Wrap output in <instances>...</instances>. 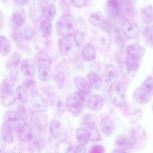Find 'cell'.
Segmentation results:
<instances>
[{"label":"cell","mask_w":153,"mask_h":153,"mask_svg":"<svg viewBox=\"0 0 153 153\" xmlns=\"http://www.w3.org/2000/svg\"><path fill=\"white\" fill-rule=\"evenodd\" d=\"M145 53V48L139 44L133 43L127 46L125 60L127 72L130 74L138 69Z\"/></svg>","instance_id":"cell-1"},{"label":"cell","mask_w":153,"mask_h":153,"mask_svg":"<svg viewBox=\"0 0 153 153\" xmlns=\"http://www.w3.org/2000/svg\"><path fill=\"white\" fill-rule=\"evenodd\" d=\"M77 23L74 16L70 14L62 15L57 22L56 28L58 34L62 37H70L76 31Z\"/></svg>","instance_id":"cell-2"},{"label":"cell","mask_w":153,"mask_h":153,"mask_svg":"<svg viewBox=\"0 0 153 153\" xmlns=\"http://www.w3.org/2000/svg\"><path fill=\"white\" fill-rule=\"evenodd\" d=\"M87 95L78 91L66 98V106L70 113L77 116L80 114L85 105Z\"/></svg>","instance_id":"cell-3"},{"label":"cell","mask_w":153,"mask_h":153,"mask_svg":"<svg viewBox=\"0 0 153 153\" xmlns=\"http://www.w3.org/2000/svg\"><path fill=\"white\" fill-rule=\"evenodd\" d=\"M109 95L111 102L116 107L121 108L125 105L126 89L121 82H114L110 85Z\"/></svg>","instance_id":"cell-4"},{"label":"cell","mask_w":153,"mask_h":153,"mask_svg":"<svg viewBox=\"0 0 153 153\" xmlns=\"http://www.w3.org/2000/svg\"><path fill=\"white\" fill-rule=\"evenodd\" d=\"M14 83L11 80L5 79L1 85L0 98L1 105L6 107L12 106L16 101L15 93L13 91Z\"/></svg>","instance_id":"cell-5"},{"label":"cell","mask_w":153,"mask_h":153,"mask_svg":"<svg viewBox=\"0 0 153 153\" xmlns=\"http://www.w3.org/2000/svg\"><path fill=\"white\" fill-rule=\"evenodd\" d=\"M121 27L123 33L127 39H135L139 34V27L137 23L133 19H127L123 20L122 23Z\"/></svg>","instance_id":"cell-6"},{"label":"cell","mask_w":153,"mask_h":153,"mask_svg":"<svg viewBox=\"0 0 153 153\" xmlns=\"http://www.w3.org/2000/svg\"><path fill=\"white\" fill-rule=\"evenodd\" d=\"M30 122L32 128L38 132H44L47 128L48 119L43 112H34L30 117Z\"/></svg>","instance_id":"cell-7"},{"label":"cell","mask_w":153,"mask_h":153,"mask_svg":"<svg viewBox=\"0 0 153 153\" xmlns=\"http://www.w3.org/2000/svg\"><path fill=\"white\" fill-rule=\"evenodd\" d=\"M137 140L135 135H120L116 137L115 143L119 148L127 150L132 149L135 146Z\"/></svg>","instance_id":"cell-8"},{"label":"cell","mask_w":153,"mask_h":153,"mask_svg":"<svg viewBox=\"0 0 153 153\" xmlns=\"http://www.w3.org/2000/svg\"><path fill=\"white\" fill-rule=\"evenodd\" d=\"M30 101L32 106L36 111L44 112L47 109L46 102L40 93L36 91L31 93Z\"/></svg>","instance_id":"cell-9"},{"label":"cell","mask_w":153,"mask_h":153,"mask_svg":"<svg viewBox=\"0 0 153 153\" xmlns=\"http://www.w3.org/2000/svg\"><path fill=\"white\" fill-rule=\"evenodd\" d=\"M17 132L18 138L20 141L29 142L32 141L33 135L32 128L26 122L22 123L16 130Z\"/></svg>","instance_id":"cell-10"},{"label":"cell","mask_w":153,"mask_h":153,"mask_svg":"<svg viewBox=\"0 0 153 153\" xmlns=\"http://www.w3.org/2000/svg\"><path fill=\"white\" fill-rule=\"evenodd\" d=\"M3 117L4 122L7 123L15 130H16L22 123L25 122L20 118L17 111H14L6 112Z\"/></svg>","instance_id":"cell-11"},{"label":"cell","mask_w":153,"mask_h":153,"mask_svg":"<svg viewBox=\"0 0 153 153\" xmlns=\"http://www.w3.org/2000/svg\"><path fill=\"white\" fill-rule=\"evenodd\" d=\"M43 10L39 0H33L29 10V15L32 21L35 23L39 22L42 17Z\"/></svg>","instance_id":"cell-12"},{"label":"cell","mask_w":153,"mask_h":153,"mask_svg":"<svg viewBox=\"0 0 153 153\" xmlns=\"http://www.w3.org/2000/svg\"><path fill=\"white\" fill-rule=\"evenodd\" d=\"M12 19L16 26L20 27L25 25L27 20L25 11L18 6L13 7L12 11Z\"/></svg>","instance_id":"cell-13"},{"label":"cell","mask_w":153,"mask_h":153,"mask_svg":"<svg viewBox=\"0 0 153 153\" xmlns=\"http://www.w3.org/2000/svg\"><path fill=\"white\" fill-rule=\"evenodd\" d=\"M132 97L138 103L146 104L150 101L151 94L143 87H139L134 90Z\"/></svg>","instance_id":"cell-14"},{"label":"cell","mask_w":153,"mask_h":153,"mask_svg":"<svg viewBox=\"0 0 153 153\" xmlns=\"http://www.w3.org/2000/svg\"><path fill=\"white\" fill-rule=\"evenodd\" d=\"M34 62L39 67L50 68L53 64L51 57L44 52H39L35 54L34 58Z\"/></svg>","instance_id":"cell-15"},{"label":"cell","mask_w":153,"mask_h":153,"mask_svg":"<svg viewBox=\"0 0 153 153\" xmlns=\"http://www.w3.org/2000/svg\"><path fill=\"white\" fill-rule=\"evenodd\" d=\"M125 0H107V7L109 14L112 16H119Z\"/></svg>","instance_id":"cell-16"},{"label":"cell","mask_w":153,"mask_h":153,"mask_svg":"<svg viewBox=\"0 0 153 153\" xmlns=\"http://www.w3.org/2000/svg\"><path fill=\"white\" fill-rule=\"evenodd\" d=\"M74 82L78 91L86 95L90 94L92 93V86L84 78L81 76L76 77L74 79Z\"/></svg>","instance_id":"cell-17"},{"label":"cell","mask_w":153,"mask_h":153,"mask_svg":"<svg viewBox=\"0 0 153 153\" xmlns=\"http://www.w3.org/2000/svg\"><path fill=\"white\" fill-rule=\"evenodd\" d=\"M104 104L103 98L100 95L91 96L87 100V106L92 111H98L102 108Z\"/></svg>","instance_id":"cell-18"},{"label":"cell","mask_w":153,"mask_h":153,"mask_svg":"<svg viewBox=\"0 0 153 153\" xmlns=\"http://www.w3.org/2000/svg\"><path fill=\"white\" fill-rule=\"evenodd\" d=\"M82 55L85 60L88 62L94 61L97 57L96 51L94 45L90 43L84 45Z\"/></svg>","instance_id":"cell-19"},{"label":"cell","mask_w":153,"mask_h":153,"mask_svg":"<svg viewBox=\"0 0 153 153\" xmlns=\"http://www.w3.org/2000/svg\"><path fill=\"white\" fill-rule=\"evenodd\" d=\"M14 129L7 123L4 122L1 126V137L3 141L9 144L13 143L14 140Z\"/></svg>","instance_id":"cell-20"},{"label":"cell","mask_w":153,"mask_h":153,"mask_svg":"<svg viewBox=\"0 0 153 153\" xmlns=\"http://www.w3.org/2000/svg\"><path fill=\"white\" fill-rule=\"evenodd\" d=\"M100 125L102 131L105 136H110L113 133L114 125L111 117L107 116L102 118Z\"/></svg>","instance_id":"cell-21"},{"label":"cell","mask_w":153,"mask_h":153,"mask_svg":"<svg viewBox=\"0 0 153 153\" xmlns=\"http://www.w3.org/2000/svg\"><path fill=\"white\" fill-rule=\"evenodd\" d=\"M20 70L22 73L27 76L32 77L35 74L34 64L30 59H26L21 61Z\"/></svg>","instance_id":"cell-22"},{"label":"cell","mask_w":153,"mask_h":153,"mask_svg":"<svg viewBox=\"0 0 153 153\" xmlns=\"http://www.w3.org/2000/svg\"><path fill=\"white\" fill-rule=\"evenodd\" d=\"M89 21L90 24L94 26L107 29V22L100 14H93L90 16Z\"/></svg>","instance_id":"cell-23"},{"label":"cell","mask_w":153,"mask_h":153,"mask_svg":"<svg viewBox=\"0 0 153 153\" xmlns=\"http://www.w3.org/2000/svg\"><path fill=\"white\" fill-rule=\"evenodd\" d=\"M118 76V72L115 67L112 64H108L104 69L105 80L107 83H110L116 79Z\"/></svg>","instance_id":"cell-24"},{"label":"cell","mask_w":153,"mask_h":153,"mask_svg":"<svg viewBox=\"0 0 153 153\" xmlns=\"http://www.w3.org/2000/svg\"><path fill=\"white\" fill-rule=\"evenodd\" d=\"M74 150L72 144L65 139L61 140L56 146V151L58 153H73Z\"/></svg>","instance_id":"cell-25"},{"label":"cell","mask_w":153,"mask_h":153,"mask_svg":"<svg viewBox=\"0 0 153 153\" xmlns=\"http://www.w3.org/2000/svg\"><path fill=\"white\" fill-rule=\"evenodd\" d=\"M86 126L90 135V140L94 142L100 141L102 139V137L95 123L92 122Z\"/></svg>","instance_id":"cell-26"},{"label":"cell","mask_w":153,"mask_h":153,"mask_svg":"<svg viewBox=\"0 0 153 153\" xmlns=\"http://www.w3.org/2000/svg\"><path fill=\"white\" fill-rule=\"evenodd\" d=\"M76 138L80 144L86 145L90 140V135L88 131L83 128H79L76 131Z\"/></svg>","instance_id":"cell-27"},{"label":"cell","mask_w":153,"mask_h":153,"mask_svg":"<svg viewBox=\"0 0 153 153\" xmlns=\"http://www.w3.org/2000/svg\"><path fill=\"white\" fill-rule=\"evenodd\" d=\"M88 79L92 87L96 89H98L102 86V81L101 76L96 72L91 71L88 74Z\"/></svg>","instance_id":"cell-28"},{"label":"cell","mask_w":153,"mask_h":153,"mask_svg":"<svg viewBox=\"0 0 153 153\" xmlns=\"http://www.w3.org/2000/svg\"><path fill=\"white\" fill-rule=\"evenodd\" d=\"M21 57L19 53H15L8 58L6 63V67L8 69L18 68L21 62Z\"/></svg>","instance_id":"cell-29"},{"label":"cell","mask_w":153,"mask_h":153,"mask_svg":"<svg viewBox=\"0 0 153 153\" xmlns=\"http://www.w3.org/2000/svg\"><path fill=\"white\" fill-rule=\"evenodd\" d=\"M61 124L58 120H52L50 125V131L53 138L57 139L60 136L62 132Z\"/></svg>","instance_id":"cell-30"},{"label":"cell","mask_w":153,"mask_h":153,"mask_svg":"<svg viewBox=\"0 0 153 153\" xmlns=\"http://www.w3.org/2000/svg\"><path fill=\"white\" fill-rule=\"evenodd\" d=\"M0 52L3 56H7L11 51V45L9 40L5 36H1L0 37Z\"/></svg>","instance_id":"cell-31"},{"label":"cell","mask_w":153,"mask_h":153,"mask_svg":"<svg viewBox=\"0 0 153 153\" xmlns=\"http://www.w3.org/2000/svg\"><path fill=\"white\" fill-rule=\"evenodd\" d=\"M59 50L64 54L68 53L71 48L72 44L71 41L68 37H62L59 40L58 42Z\"/></svg>","instance_id":"cell-32"},{"label":"cell","mask_w":153,"mask_h":153,"mask_svg":"<svg viewBox=\"0 0 153 153\" xmlns=\"http://www.w3.org/2000/svg\"><path fill=\"white\" fill-rule=\"evenodd\" d=\"M142 19L145 24L151 25L153 23V7L151 6L146 7L142 10Z\"/></svg>","instance_id":"cell-33"},{"label":"cell","mask_w":153,"mask_h":153,"mask_svg":"<svg viewBox=\"0 0 153 153\" xmlns=\"http://www.w3.org/2000/svg\"><path fill=\"white\" fill-rule=\"evenodd\" d=\"M17 100L22 104L26 103L28 101V95L25 87L19 86L15 90Z\"/></svg>","instance_id":"cell-34"},{"label":"cell","mask_w":153,"mask_h":153,"mask_svg":"<svg viewBox=\"0 0 153 153\" xmlns=\"http://www.w3.org/2000/svg\"><path fill=\"white\" fill-rule=\"evenodd\" d=\"M53 79L58 88H63L66 81V76L64 71L57 70L54 74Z\"/></svg>","instance_id":"cell-35"},{"label":"cell","mask_w":153,"mask_h":153,"mask_svg":"<svg viewBox=\"0 0 153 153\" xmlns=\"http://www.w3.org/2000/svg\"><path fill=\"white\" fill-rule=\"evenodd\" d=\"M38 75L39 78L43 82L49 81L52 77V73L50 68L44 67H39Z\"/></svg>","instance_id":"cell-36"},{"label":"cell","mask_w":153,"mask_h":153,"mask_svg":"<svg viewBox=\"0 0 153 153\" xmlns=\"http://www.w3.org/2000/svg\"><path fill=\"white\" fill-rule=\"evenodd\" d=\"M56 13L57 10L55 6L50 5L44 9L43 16L46 19L51 20L55 17Z\"/></svg>","instance_id":"cell-37"},{"label":"cell","mask_w":153,"mask_h":153,"mask_svg":"<svg viewBox=\"0 0 153 153\" xmlns=\"http://www.w3.org/2000/svg\"><path fill=\"white\" fill-rule=\"evenodd\" d=\"M142 34L147 42L150 44H153V26L143 27L142 29Z\"/></svg>","instance_id":"cell-38"},{"label":"cell","mask_w":153,"mask_h":153,"mask_svg":"<svg viewBox=\"0 0 153 153\" xmlns=\"http://www.w3.org/2000/svg\"><path fill=\"white\" fill-rule=\"evenodd\" d=\"M40 28L42 32L47 36H51L52 32V25L50 20L45 19L40 23Z\"/></svg>","instance_id":"cell-39"},{"label":"cell","mask_w":153,"mask_h":153,"mask_svg":"<svg viewBox=\"0 0 153 153\" xmlns=\"http://www.w3.org/2000/svg\"><path fill=\"white\" fill-rule=\"evenodd\" d=\"M24 38L27 42H32L36 36V33L34 29L31 26L26 27L23 31Z\"/></svg>","instance_id":"cell-40"},{"label":"cell","mask_w":153,"mask_h":153,"mask_svg":"<svg viewBox=\"0 0 153 153\" xmlns=\"http://www.w3.org/2000/svg\"><path fill=\"white\" fill-rule=\"evenodd\" d=\"M32 140H33L32 146L33 148L38 152L41 151L44 146V142L42 137L39 135H35Z\"/></svg>","instance_id":"cell-41"},{"label":"cell","mask_w":153,"mask_h":153,"mask_svg":"<svg viewBox=\"0 0 153 153\" xmlns=\"http://www.w3.org/2000/svg\"><path fill=\"white\" fill-rule=\"evenodd\" d=\"M85 36L83 32L77 30L74 35V40L75 44L77 47H80L84 42Z\"/></svg>","instance_id":"cell-42"},{"label":"cell","mask_w":153,"mask_h":153,"mask_svg":"<svg viewBox=\"0 0 153 153\" xmlns=\"http://www.w3.org/2000/svg\"><path fill=\"white\" fill-rule=\"evenodd\" d=\"M143 87L151 95L153 94V78L148 77L143 83Z\"/></svg>","instance_id":"cell-43"},{"label":"cell","mask_w":153,"mask_h":153,"mask_svg":"<svg viewBox=\"0 0 153 153\" xmlns=\"http://www.w3.org/2000/svg\"><path fill=\"white\" fill-rule=\"evenodd\" d=\"M114 36H115V41L116 43L121 46L124 45L125 44V40L121 33L119 29H115L114 31Z\"/></svg>","instance_id":"cell-44"},{"label":"cell","mask_w":153,"mask_h":153,"mask_svg":"<svg viewBox=\"0 0 153 153\" xmlns=\"http://www.w3.org/2000/svg\"><path fill=\"white\" fill-rule=\"evenodd\" d=\"M16 111L19 116H20V118L23 120L25 121L27 117V113L26 109L25 106L23 105H20Z\"/></svg>","instance_id":"cell-45"},{"label":"cell","mask_w":153,"mask_h":153,"mask_svg":"<svg viewBox=\"0 0 153 153\" xmlns=\"http://www.w3.org/2000/svg\"><path fill=\"white\" fill-rule=\"evenodd\" d=\"M14 41L16 42V44L19 46H21L23 42V34L19 31H16L14 33Z\"/></svg>","instance_id":"cell-46"},{"label":"cell","mask_w":153,"mask_h":153,"mask_svg":"<svg viewBox=\"0 0 153 153\" xmlns=\"http://www.w3.org/2000/svg\"><path fill=\"white\" fill-rule=\"evenodd\" d=\"M24 87L29 89H33L35 87L36 83L32 79H26L23 82Z\"/></svg>","instance_id":"cell-47"},{"label":"cell","mask_w":153,"mask_h":153,"mask_svg":"<svg viewBox=\"0 0 153 153\" xmlns=\"http://www.w3.org/2000/svg\"><path fill=\"white\" fill-rule=\"evenodd\" d=\"M73 6L77 8H82L86 5L87 0H70Z\"/></svg>","instance_id":"cell-48"},{"label":"cell","mask_w":153,"mask_h":153,"mask_svg":"<svg viewBox=\"0 0 153 153\" xmlns=\"http://www.w3.org/2000/svg\"><path fill=\"white\" fill-rule=\"evenodd\" d=\"M105 151L104 147L101 145H95L91 148L89 152L91 153H102Z\"/></svg>","instance_id":"cell-49"},{"label":"cell","mask_w":153,"mask_h":153,"mask_svg":"<svg viewBox=\"0 0 153 153\" xmlns=\"http://www.w3.org/2000/svg\"><path fill=\"white\" fill-rule=\"evenodd\" d=\"M44 91L45 94L48 95V96L53 97L56 95V92L55 90L51 86L48 85L45 87L44 88Z\"/></svg>","instance_id":"cell-50"},{"label":"cell","mask_w":153,"mask_h":153,"mask_svg":"<svg viewBox=\"0 0 153 153\" xmlns=\"http://www.w3.org/2000/svg\"><path fill=\"white\" fill-rule=\"evenodd\" d=\"M57 110L59 114H63L65 111V105L62 101H59L57 103Z\"/></svg>","instance_id":"cell-51"},{"label":"cell","mask_w":153,"mask_h":153,"mask_svg":"<svg viewBox=\"0 0 153 153\" xmlns=\"http://www.w3.org/2000/svg\"><path fill=\"white\" fill-rule=\"evenodd\" d=\"M75 153H85L86 152V148L84 145L82 144H78L75 147Z\"/></svg>","instance_id":"cell-52"},{"label":"cell","mask_w":153,"mask_h":153,"mask_svg":"<svg viewBox=\"0 0 153 153\" xmlns=\"http://www.w3.org/2000/svg\"><path fill=\"white\" fill-rule=\"evenodd\" d=\"M141 113H142V112H141V111H140V110H137L135 111H134V112L132 113V116H131V120H132L134 119V118H135V119H134V121H133V122L134 123L135 122L137 121L138 120L136 117H137L138 119L139 120L141 118Z\"/></svg>","instance_id":"cell-53"},{"label":"cell","mask_w":153,"mask_h":153,"mask_svg":"<svg viewBox=\"0 0 153 153\" xmlns=\"http://www.w3.org/2000/svg\"><path fill=\"white\" fill-rule=\"evenodd\" d=\"M14 1L18 6H26L29 4L31 0H14Z\"/></svg>","instance_id":"cell-54"},{"label":"cell","mask_w":153,"mask_h":153,"mask_svg":"<svg viewBox=\"0 0 153 153\" xmlns=\"http://www.w3.org/2000/svg\"><path fill=\"white\" fill-rule=\"evenodd\" d=\"M134 7L133 4L130 2H127L126 3V8L127 9V11H129V12L132 11L134 10Z\"/></svg>","instance_id":"cell-55"},{"label":"cell","mask_w":153,"mask_h":153,"mask_svg":"<svg viewBox=\"0 0 153 153\" xmlns=\"http://www.w3.org/2000/svg\"><path fill=\"white\" fill-rule=\"evenodd\" d=\"M4 22H5V19H4V16L2 13V11L1 10V13H0V27L1 28H2L4 25Z\"/></svg>","instance_id":"cell-56"},{"label":"cell","mask_w":153,"mask_h":153,"mask_svg":"<svg viewBox=\"0 0 153 153\" xmlns=\"http://www.w3.org/2000/svg\"><path fill=\"white\" fill-rule=\"evenodd\" d=\"M42 2L47 5H53L56 1V0H41Z\"/></svg>","instance_id":"cell-57"},{"label":"cell","mask_w":153,"mask_h":153,"mask_svg":"<svg viewBox=\"0 0 153 153\" xmlns=\"http://www.w3.org/2000/svg\"><path fill=\"white\" fill-rule=\"evenodd\" d=\"M128 152V151H126V150L120 148L114 149V150L113 151V153H126V152Z\"/></svg>","instance_id":"cell-58"},{"label":"cell","mask_w":153,"mask_h":153,"mask_svg":"<svg viewBox=\"0 0 153 153\" xmlns=\"http://www.w3.org/2000/svg\"><path fill=\"white\" fill-rule=\"evenodd\" d=\"M9 0H1V1L3 2V3H6V2H8Z\"/></svg>","instance_id":"cell-59"},{"label":"cell","mask_w":153,"mask_h":153,"mask_svg":"<svg viewBox=\"0 0 153 153\" xmlns=\"http://www.w3.org/2000/svg\"><path fill=\"white\" fill-rule=\"evenodd\" d=\"M152 109H153V106H152Z\"/></svg>","instance_id":"cell-60"}]
</instances>
